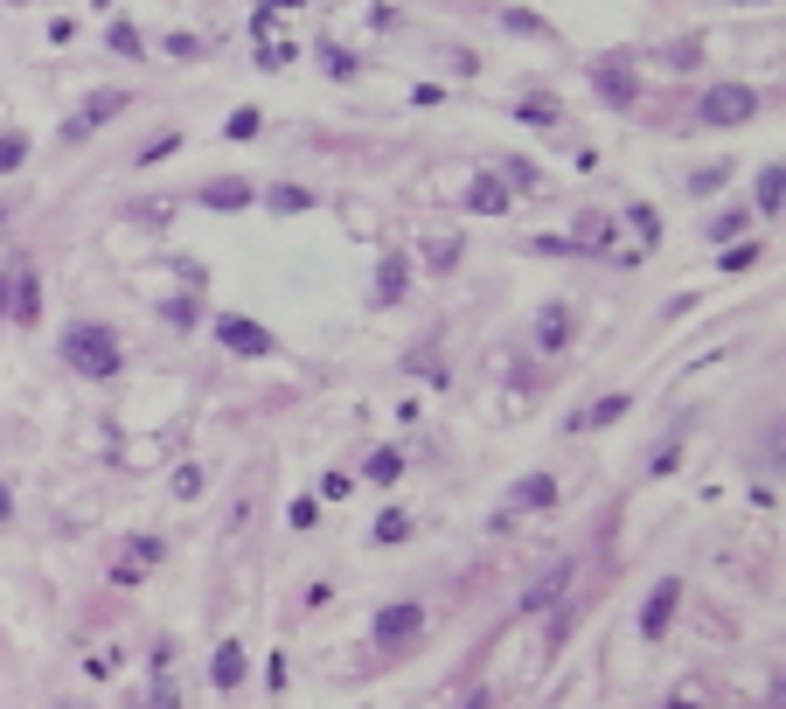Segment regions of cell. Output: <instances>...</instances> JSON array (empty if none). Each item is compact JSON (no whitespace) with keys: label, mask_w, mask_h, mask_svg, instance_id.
<instances>
[{"label":"cell","mask_w":786,"mask_h":709,"mask_svg":"<svg viewBox=\"0 0 786 709\" xmlns=\"http://www.w3.org/2000/svg\"><path fill=\"white\" fill-rule=\"evenodd\" d=\"M63 362L77 376H119V334L105 320H77V327H63Z\"/></svg>","instance_id":"1"},{"label":"cell","mask_w":786,"mask_h":709,"mask_svg":"<svg viewBox=\"0 0 786 709\" xmlns=\"http://www.w3.org/2000/svg\"><path fill=\"white\" fill-rule=\"evenodd\" d=\"M696 119L703 126H745V119H759V91L752 84H710L703 105H696Z\"/></svg>","instance_id":"2"},{"label":"cell","mask_w":786,"mask_h":709,"mask_svg":"<svg viewBox=\"0 0 786 709\" xmlns=\"http://www.w3.org/2000/svg\"><path fill=\"white\" fill-rule=\"evenodd\" d=\"M411 633H425V605H411V598H404V605H383V612L369 619V640H383V647H404Z\"/></svg>","instance_id":"3"},{"label":"cell","mask_w":786,"mask_h":709,"mask_svg":"<svg viewBox=\"0 0 786 709\" xmlns=\"http://www.w3.org/2000/svg\"><path fill=\"white\" fill-rule=\"evenodd\" d=\"M216 341H223L230 355H272V334H265L258 320H237V313L216 320Z\"/></svg>","instance_id":"4"},{"label":"cell","mask_w":786,"mask_h":709,"mask_svg":"<svg viewBox=\"0 0 786 709\" xmlns=\"http://www.w3.org/2000/svg\"><path fill=\"white\" fill-rule=\"evenodd\" d=\"M675 605H682V577H661V584H654V598L640 605V633H647V640H661V633H668V619H675Z\"/></svg>","instance_id":"5"},{"label":"cell","mask_w":786,"mask_h":709,"mask_svg":"<svg viewBox=\"0 0 786 709\" xmlns=\"http://www.w3.org/2000/svg\"><path fill=\"white\" fill-rule=\"evenodd\" d=\"M592 84H599V98H606V105H620V112H627L633 98H640V84H633V70H627V63H620V56H606V63H592Z\"/></svg>","instance_id":"6"},{"label":"cell","mask_w":786,"mask_h":709,"mask_svg":"<svg viewBox=\"0 0 786 709\" xmlns=\"http://www.w3.org/2000/svg\"><path fill=\"white\" fill-rule=\"evenodd\" d=\"M119 112H126V91H105V98H91V105L63 126V140H84V133H98V126H105V119H119Z\"/></svg>","instance_id":"7"},{"label":"cell","mask_w":786,"mask_h":709,"mask_svg":"<svg viewBox=\"0 0 786 709\" xmlns=\"http://www.w3.org/2000/svg\"><path fill=\"white\" fill-rule=\"evenodd\" d=\"M404 285H411L404 251H383V265H376V306H397V299H404Z\"/></svg>","instance_id":"8"},{"label":"cell","mask_w":786,"mask_h":709,"mask_svg":"<svg viewBox=\"0 0 786 709\" xmlns=\"http://www.w3.org/2000/svg\"><path fill=\"white\" fill-rule=\"evenodd\" d=\"M571 341V313L564 306H543V320H536V355H557Z\"/></svg>","instance_id":"9"},{"label":"cell","mask_w":786,"mask_h":709,"mask_svg":"<svg viewBox=\"0 0 786 709\" xmlns=\"http://www.w3.org/2000/svg\"><path fill=\"white\" fill-rule=\"evenodd\" d=\"M7 313L35 327V313H42V279H35V272H14V299H7Z\"/></svg>","instance_id":"10"},{"label":"cell","mask_w":786,"mask_h":709,"mask_svg":"<svg viewBox=\"0 0 786 709\" xmlns=\"http://www.w3.org/2000/svg\"><path fill=\"white\" fill-rule=\"evenodd\" d=\"M209 682H216V689H237V682H244V647H237V640H223V647H216Z\"/></svg>","instance_id":"11"},{"label":"cell","mask_w":786,"mask_h":709,"mask_svg":"<svg viewBox=\"0 0 786 709\" xmlns=\"http://www.w3.org/2000/svg\"><path fill=\"white\" fill-rule=\"evenodd\" d=\"M202 202H209V209H244V202H258V188H251V181H209Z\"/></svg>","instance_id":"12"},{"label":"cell","mask_w":786,"mask_h":709,"mask_svg":"<svg viewBox=\"0 0 786 709\" xmlns=\"http://www.w3.org/2000/svg\"><path fill=\"white\" fill-rule=\"evenodd\" d=\"M467 209H480V216H501V209H508V188H501L494 174H480V181L467 188Z\"/></svg>","instance_id":"13"},{"label":"cell","mask_w":786,"mask_h":709,"mask_svg":"<svg viewBox=\"0 0 786 709\" xmlns=\"http://www.w3.org/2000/svg\"><path fill=\"white\" fill-rule=\"evenodd\" d=\"M633 404L627 397H599V404H585L578 418H571V431H592V425H613V418H627Z\"/></svg>","instance_id":"14"},{"label":"cell","mask_w":786,"mask_h":709,"mask_svg":"<svg viewBox=\"0 0 786 709\" xmlns=\"http://www.w3.org/2000/svg\"><path fill=\"white\" fill-rule=\"evenodd\" d=\"M362 473H369L376 487H390V480L404 473V452H390V445H383V452H369V466H362Z\"/></svg>","instance_id":"15"},{"label":"cell","mask_w":786,"mask_h":709,"mask_svg":"<svg viewBox=\"0 0 786 709\" xmlns=\"http://www.w3.org/2000/svg\"><path fill=\"white\" fill-rule=\"evenodd\" d=\"M606 237H613V216H585L578 223V251H606Z\"/></svg>","instance_id":"16"},{"label":"cell","mask_w":786,"mask_h":709,"mask_svg":"<svg viewBox=\"0 0 786 709\" xmlns=\"http://www.w3.org/2000/svg\"><path fill=\"white\" fill-rule=\"evenodd\" d=\"M550 494H557V480H550V473H536V480H522V487H515V508H543Z\"/></svg>","instance_id":"17"},{"label":"cell","mask_w":786,"mask_h":709,"mask_svg":"<svg viewBox=\"0 0 786 709\" xmlns=\"http://www.w3.org/2000/svg\"><path fill=\"white\" fill-rule=\"evenodd\" d=\"M404 536H411V515L404 508H383L376 515V543H404Z\"/></svg>","instance_id":"18"},{"label":"cell","mask_w":786,"mask_h":709,"mask_svg":"<svg viewBox=\"0 0 786 709\" xmlns=\"http://www.w3.org/2000/svg\"><path fill=\"white\" fill-rule=\"evenodd\" d=\"M522 119H529V126H557L564 112H557V98H522Z\"/></svg>","instance_id":"19"},{"label":"cell","mask_w":786,"mask_h":709,"mask_svg":"<svg viewBox=\"0 0 786 709\" xmlns=\"http://www.w3.org/2000/svg\"><path fill=\"white\" fill-rule=\"evenodd\" d=\"M627 223L640 230V237H647V251H654V237H661V216H654L647 202H633V209H627Z\"/></svg>","instance_id":"20"},{"label":"cell","mask_w":786,"mask_h":709,"mask_svg":"<svg viewBox=\"0 0 786 709\" xmlns=\"http://www.w3.org/2000/svg\"><path fill=\"white\" fill-rule=\"evenodd\" d=\"M759 209H766V216H773V209H780V160H773V167H766V174H759Z\"/></svg>","instance_id":"21"},{"label":"cell","mask_w":786,"mask_h":709,"mask_svg":"<svg viewBox=\"0 0 786 709\" xmlns=\"http://www.w3.org/2000/svg\"><path fill=\"white\" fill-rule=\"evenodd\" d=\"M265 202H272V209H286V216H293V209H314V195H307V188H272Z\"/></svg>","instance_id":"22"},{"label":"cell","mask_w":786,"mask_h":709,"mask_svg":"<svg viewBox=\"0 0 786 709\" xmlns=\"http://www.w3.org/2000/svg\"><path fill=\"white\" fill-rule=\"evenodd\" d=\"M564 577H571V570H550V577H543V584H536V591H529V598H522V605H529V612H536V605H550V598H557V591H564Z\"/></svg>","instance_id":"23"},{"label":"cell","mask_w":786,"mask_h":709,"mask_svg":"<svg viewBox=\"0 0 786 709\" xmlns=\"http://www.w3.org/2000/svg\"><path fill=\"white\" fill-rule=\"evenodd\" d=\"M21 160H28V133H7V140H0V174L21 167Z\"/></svg>","instance_id":"24"},{"label":"cell","mask_w":786,"mask_h":709,"mask_svg":"<svg viewBox=\"0 0 786 709\" xmlns=\"http://www.w3.org/2000/svg\"><path fill=\"white\" fill-rule=\"evenodd\" d=\"M112 49H119V56H140V28L119 21V28H112Z\"/></svg>","instance_id":"25"},{"label":"cell","mask_w":786,"mask_h":709,"mask_svg":"<svg viewBox=\"0 0 786 709\" xmlns=\"http://www.w3.org/2000/svg\"><path fill=\"white\" fill-rule=\"evenodd\" d=\"M230 140H258V112H251V105L230 112Z\"/></svg>","instance_id":"26"},{"label":"cell","mask_w":786,"mask_h":709,"mask_svg":"<svg viewBox=\"0 0 786 709\" xmlns=\"http://www.w3.org/2000/svg\"><path fill=\"white\" fill-rule=\"evenodd\" d=\"M696 56H703V42H696V35H689V42H675V49H668V63H675V70H689V63H696Z\"/></svg>","instance_id":"27"},{"label":"cell","mask_w":786,"mask_h":709,"mask_svg":"<svg viewBox=\"0 0 786 709\" xmlns=\"http://www.w3.org/2000/svg\"><path fill=\"white\" fill-rule=\"evenodd\" d=\"M759 251H766V244H738V251H724V272H745Z\"/></svg>","instance_id":"28"},{"label":"cell","mask_w":786,"mask_h":709,"mask_svg":"<svg viewBox=\"0 0 786 709\" xmlns=\"http://www.w3.org/2000/svg\"><path fill=\"white\" fill-rule=\"evenodd\" d=\"M7 299H14V272H0V320H7Z\"/></svg>","instance_id":"29"},{"label":"cell","mask_w":786,"mask_h":709,"mask_svg":"<svg viewBox=\"0 0 786 709\" xmlns=\"http://www.w3.org/2000/svg\"><path fill=\"white\" fill-rule=\"evenodd\" d=\"M63 709H84V703H63Z\"/></svg>","instance_id":"30"}]
</instances>
